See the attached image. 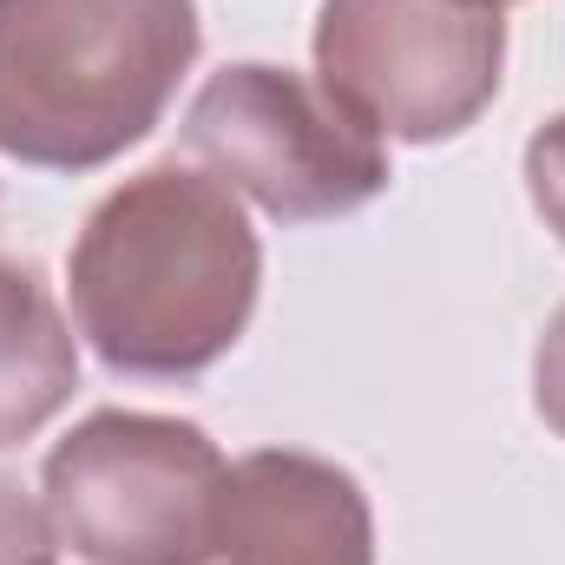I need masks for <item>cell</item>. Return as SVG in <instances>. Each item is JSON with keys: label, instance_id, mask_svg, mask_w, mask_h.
Wrapping results in <instances>:
<instances>
[{"label": "cell", "instance_id": "obj_1", "mask_svg": "<svg viewBox=\"0 0 565 565\" xmlns=\"http://www.w3.org/2000/svg\"><path fill=\"white\" fill-rule=\"evenodd\" d=\"M264 244L231 184L191 164H151L106 191L66 250L73 329L132 382L217 369L257 316Z\"/></svg>", "mask_w": 565, "mask_h": 565}, {"label": "cell", "instance_id": "obj_2", "mask_svg": "<svg viewBox=\"0 0 565 565\" xmlns=\"http://www.w3.org/2000/svg\"><path fill=\"white\" fill-rule=\"evenodd\" d=\"M198 46V0H0V151L60 178L126 158Z\"/></svg>", "mask_w": 565, "mask_h": 565}, {"label": "cell", "instance_id": "obj_3", "mask_svg": "<svg viewBox=\"0 0 565 565\" xmlns=\"http://www.w3.org/2000/svg\"><path fill=\"white\" fill-rule=\"evenodd\" d=\"M191 158L277 224H329L388 191V145L322 79L237 60L184 113Z\"/></svg>", "mask_w": 565, "mask_h": 565}, {"label": "cell", "instance_id": "obj_4", "mask_svg": "<svg viewBox=\"0 0 565 565\" xmlns=\"http://www.w3.org/2000/svg\"><path fill=\"white\" fill-rule=\"evenodd\" d=\"M224 454L198 422L99 408L53 440L40 500L60 546L93 565H191L204 546Z\"/></svg>", "mask_w": 565, "mask_h": 565}, {"label": "cell", "instance_id": "obj_5", "mask_svg": "<svg viewBox=\"0 0 565 565\" xmlns=\"http://www.w3.org/2000/svg\"><path fill=\"white\" fill-rule=\"evenodd\" d=\"M507 73L500 0H322L316 79L382 139H460Z\"/></svg>", "mask_w": 565, "mask_h": 565}, {"label": "cell", "instance_id": "obj_6", "mask_svg": "<svg viewBox=\"0 0 565 565\" xmlns=\"http://www.w3.org/2000/svg\"><path fill=\"white\" fill-rule=\"evenodd\" d=\"M191 565H375V507L349 467L257 447L224 467Z\"/></svg>", "mask_w": 565, "mask_h": 565}, {"label": "cell", "instance_id": "obj_7", "mask_svg": "<svg viewBox=\"0 0 565 565\" xmlns=\"http://www.w3.org/2000/svg\"><path fill=\"white\" fill-rule=\"evenodd\" d=\"M79 388V342L33 264L0 257V454L33 440Z\"/></svg>", "mask_w": 565, "mask_h": 565}, {"label": "cell", "instance_id": "obj_8", "mask_svg": "<svg viewBox=\"0 0 565 565\" xmlns=\"http://www.w3.org/2000/svg\"><path fill=\"white\" fill-rule=\"evenodd\" d=\"M0 565H60L46 500H33L13 473H0Z\"/></svg>", "mask_w": 565, "mask_h": 565}, {"label": "cell", "instance_id": "obj_9", "mask_svg": "<svg viewBox=\"0 0 565 565\" xmlns=\"http://www.w3.org/2000/svg\"><path fill=\"white\" fill-rule=\"evenodd\" d=\"M526 198L546 217V231L565 244V113H553L526 139Z\"/></svg>", "mask_w": 565, "mask_h": 565}, {"label": "cell", "instance_id": "obj_10", "mask_svg": "<svg viewBox=\"0 0 565 565\" xmlns=\"http://www.w3.org/2000/svg\"><path fill=\"white\" fill-rule=\"evenodd\" d=\"M533 408L553 434H565V309L546 322V335L533 349Z\"/></svg>", "mask_w": 565, "mask_h": 565}, {"label": "cell", "instance_id": "obj_11", "mask_svg": "<svg viewBox=\"0 0 565 565\" xmlns=\"http://www.w3.org/2000/svg\"><path fill=\"white\" fill-rule=\"evenodd\" d=\"M500 7H513V0H500Z\"/></svg>", "mask_w": 565, "mask_h": 565}]
</instances>
